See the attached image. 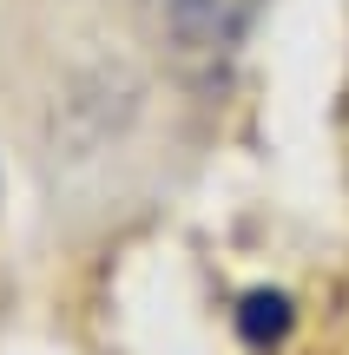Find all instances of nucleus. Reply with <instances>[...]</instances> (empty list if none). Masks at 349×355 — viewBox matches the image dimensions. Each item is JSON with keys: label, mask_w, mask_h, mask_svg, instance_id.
I'll return each instance as SVG.
<instances>
[{"label": "nucleus", "mask_w": 349, "mask_h": 355, "mask_svg": "<svg viewBox=\"0 0 349 355\" xmlns=\"http://www.w3.org/2000/svg\"><path fill=\"white\" fill-rule=\"evenodd\" d=\"M145 26L185 73H211L237 53L250 0H145Z\"/></svg>", "instance_id": "f257e3e1"}, {"label": "nucleus", "mask_w": 349, "mask_h": 355, "mask_svg": "<svg viewBox=\"0 0 349 355\" xmlns=\"http://www.w3.org/2000/svg\"><path fill=\"white\" fill-rule=\"evenodd\" d=\"M237 329H244L257 349H264V343H277V336L290 329V303H284V296H271V290H257V296L244 303V316H237Z\"/></svg>", "instance_id": "f03ea898"}]
</instances>
